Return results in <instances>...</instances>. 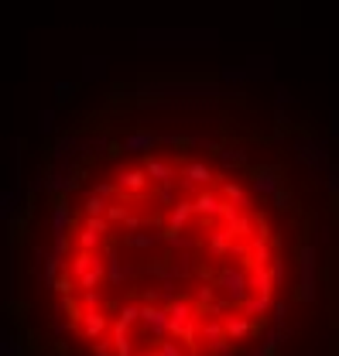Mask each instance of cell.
<instances>
[{
	"label": "cell",
	"mask_w": 339,
	"mask_h": 356,
	"mask_svg": "<svg viewBox=\"0 0 339 356\" xmlns=\"http://www.w3.org/2000/svg\"><path fill=\"white\" fill-rule=\"evenodd\" d=\"M14 356H339V137L237 72L72 106L10 216Z\"/></svg>",
	"instance_id": "6da1fadb"
}]
</instances>
